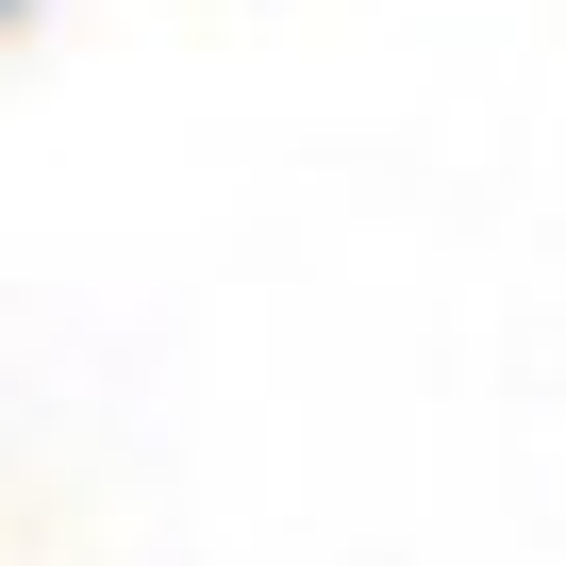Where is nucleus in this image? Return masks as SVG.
Here are the masks:
<instances>
[]
</instances>
